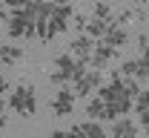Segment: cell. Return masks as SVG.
<instances>
[{
	"instance_id": "22",
	"label": "cell",
	"mask_w": 149,
	"mask_h": 138,
	"mask_svg": "<svg viewBox=\"0 0 149 138\" xmlns=\"http://www.w3.org/2000/svg\"><path fill=\"white\" fill-rule=\"evenodd\" d=\"M49 138H74L72 132H69V130H52V135Z\"/></svg>"
},
{
	"instance_id": "20",
	"label": "cell",
	"mask_w": 149,
	"mask_h": 138,
	"mask_svg": "<svg viewBox=\"0 0 149 138\" xmlns=\"http://www.w3.org/2000/svg\"><path fill=\"white\" fill-rule=\"evenodd\" d=\"M129 18H135V9H120V12L115 15V23H118V26H123Z\"/></svg>"
},
{
	"instance_id": "4",
	"label": "cell",
	"mask_w": 149,
	"mask_h": 138,
	"mask_svg": "<svg viewBox=\"0 0 149 138\" xmlns=\"http://www.w3.org/2000/svg\"><path fill=\"white\" fill-rule=\"evenodd\" d=\"M9 106L17 112L20 118H32L35 115V109H37V92H35V86L32 83H17L15 89H12V95H9Z\"/></svg>"
},
{
	"instance_id": "9",
	"label": "cell",
	"mask_w": 149,
	"mask_h": 138,
	"mask_svg": "<svg viewBox=\"0 0 149 138\" xmlns=\"http://www.w3.org/2000/svg\"><path fill=\"white\" fill-rule=\"evenodd\" d=\"M115 55H118V52H115L112 46H106L103 40H97V46H95V55H92V60H89V66H95V69L100 72L103 66H109L112 60H115Z\"/></svg>"
},
{
	"instance_id": "24",
	"label": "cell",
	"mask_w": 149,
	"mask_h": 138,
	"mask_svg": "<svg viewBox=\"0 0 149 138\" xmlns=\"http://www.w3.org/2000/svg\"><path fill=\"white\" fill-rule=\"evenodd\" d=\"M141 127L149 132V112H143V115H141Z\"/></svg>"
},
{
	"instance_id": "2",
	"label": "cell",
	"mask_w": 149,
	"mask_h": 138,
	"mask_svg": "<svg viewBox=\"0 0 149 138\" xmlns=\"http://www.w3.org/2000/svg\"><path fill=\"white\" fill-rule=\"evenodd\" d=\"M74 15H77V12H74L72 6H66V3H55L52 18L37 20V40H40V43H49L57 32H66V29H69V20H74Z\"/></svg>"
},
{
	"instance_id": "11",
	"label": "cell",
	"mask_w": 149,
	"mask_h": 138,
	"mask_svg": "<svg viewBox=\"0 0 149 138\" xmlns=\"http://www.w3.org/2000/svg\"><path fill=\"white\" fill-rule=\"evenodd\" d=\"M112 138H138V124L132 118H118L112 124Z\"/></svg>"
},
{
	"instance_id": "12",
	"label": "cell",
	"mask_w": 149,
	"mask_h": 138,
	"mask_svg": "<svg viewBox=\"0 0 149 138\" xmlns=\"http://www.w3.org/2000/svg\"><path fill=\"white\" fill-rule=\"evenodd\" d=\"M23 58V46H15V43H3L0 46V66H15Z\"/></svg>"
},
{
	"instance_id": "1",
	"label": "cell",
	"mask_w": 149,
	"mask_h": 138,
	"mask_svg": "<svg viewBox=\"0 0 149 138\" xmlns=\"http://www.w3.org/2000/svg\"><path fill=\"white\" fill-rule=\"evenodd\" d=\"M89 63H83V60H77L72 52H63V55H57L55 58V69L49 72V81L57 83V86H66V83H74V81H80L89 69H86Z\"/></svg>"
},
{
	"instance_id": "23",
	"label": "cell",
	"mask_w": 149,
	"mask_h": 138,
	"mask_svg": "<svg viewBox=\"0 0 149 138\" xmlns=\"http://www.w3.org/2000/svg\"><path fill=\"white\" fill-rule=\"evenodd\" d=\"M149 46V38L146 35H143V32H141V35H138V49H141V52H143V49H146Z\"/></svg>"
},
{
	"instance_id": "25",
	"label": "cell",
	"mask_w": 149,
	"mask_h": 138,
	"mask_svg": "<svg viewBox=\"0 0 149 138\" xmlns=\"http://www.w3.org/2000/svg\"><path fill=\"white\" fill-rule=\"evenodd\" d=\"M0 115H6V104H3V98H0Z\"/></svg>"
},
{
	"instance_id": "26",
	"label": "cell",
	"mask_w": 149,
	"mask_h": 138,
	"mask_svg": "<svg viewBox=\"0 0 149 138\" xmlns=\"http://www.w3.org/2000/svg\"><path fill=\"white\" fill-rule=\"evenodd\" d=\"M0 130H6V115H0Z\"/></svg>"
},
{
	"instance_id": "19",
	"label": "cell",
	"mask_w": 149,
	"mask_h": 138,
	"mask_svg": "<svg viewBox=\"0 0 149 138\" xmlns=\"http://www.w3.org/2000/svg\"><path fill=\"white\" fill-rule=\"evenodd\" d=\"M135 112H138V115L149 112V89H143V92H141V98L135 101Z\"/></svg>"
},
{
	"instance_id": "13",
	"label": "cell",
	"mask_w": 149,
	"mask_h": 138,
	"mask_svg": "<svg viewBox=\"0 0 149 138\" xmlns=\"http://www.w3.org/2000/svg\"><path fill=\"white\" fill-rule=\"evenodd\" d=\"M109 20H100V18H92V15H89V26H86V35H89V38L92 40H103L106 38V32H109Z\"/></svg>"
},
{
	"instance_id": "7",
	"label": "cell",
	"mask_w": 149,
	"mask_h": 138,
	"mask_svg": "<svg viewBox=\"0 0 149 138\" xmlns=\"http://www.w3.org/2000/svg\"><path fill=\"white\" fill-rule=\"evenodd\" d=\"M95 46H97V40H92L89 35H74L72 43H69V52H72L77 60H83V63H89L95 55Z\"/></svg>"
},
{
	"instance_id": "18",
	"label": "cell",
	"mask_w": 149,
	"mask_h": 138,
	"mask_svg": "<svg viewBox=\"0 0 149 138\" xmlns=\"http://www.w3.org/2000/svg\"><path fill=\"white\" fill-rule=\"evenodd\" d=\"M138 63H141V72H138V81L149 78V46L141 52V58H138Z\"/></svg>"
},
{
	"instance_id": "16",
	"label": "cell",
	"mask_w": 149,
	"mask_h": 138,
	"mask_svg": "<svg viewBox=\"0 0 149 138\" xmlns=\"http://www.w3.org/2000/svg\"><path fill=\"white\" fill-rule=\"evenodd\" d=\"M92 18H100V20H109V23H115V12H112V6H106V3H95Z\"/></svg>"
},
{
	"instance_id": "17",
	"label": "cell",
	"mask_w": 149,
	"mask_h": 138,
	"mask_svg": "<svg viewBox=\"0 0 149 138\" xmlns=\"http://www.w3.org/2000/svg\"><path fill=\"white\" fill-rule=\"evenodd\" d=\"M123 89H126V95H129L132 101H138V98H141V92H143L138 78H123Z\"/></svg>"
},
{
	"instance_id": "3",
	"label": "cell",
	"mask_w": 149,
	"mask_h": 138,
	"mask_svg": "<svg viewBox=\"0 0 149 138\" xmlns=\"http://www.w3.org/2000/svg\"><path fill=\"white\" fill-rule=\"evenodd\" d=\"M9 9H12V18H9V26H6V32H9V38H37V20L23 9V3H9Z\"/></svg>"
},
{
	"instance_id": "6",
	"label": "cell",
	"mask_w": 149,
	"mask_h": 138,
	"mask_svg": "<svg viewBox=\"0 0 149 138\" xmlns=\"http://www.w3.org/2000/svg\"><path fill=\"white\" fill-rule=\"evenodd\" d=\"M72 109H74V89L72 86H60L55 92V98H52V112L57 118H63V115H72Z\"/></svg>"
},
{
	"instance_id": "14",
	"label": "cell",
	"mask_w": 149,
	"mask_h": 138,
	"mask_svg": "<svg viewBox=\"0 0 149 138\" xmlns=\"http://www.w3.org/2000/svg\"><path fill=\"white\" fill-rule=\"evenodd\" d=\"M86 115H92V121H103V118H106V104L97 98V95L89 98V101H86Z\"/></svg>"
},
{
	"instance_id": "8",
	"label": "cell",
	"mask_w": 149,
	"mask_h": 138,
	"mask_svg": "<svg viewBox=\"0 0 149 138\" xmlns=\"http://www.w3.org/2000/svg\"><path fill=\"white\" fill-rule=\"evenodd\" d=\"M74 138H106V130L97 124V121H80L69 130Z\"/></svg>"
},
{
	"instance_id": "5",
	"label": "cell",
	"mask_w": 149,
	"mask_h": 138,
	"mask_svg": "<svg viewBox=\"0 0 149 138\" xmlns=\"http://www.w3.org/2000/svg\"><path fill=\"white\" fill-rule=\"evenodd\" d=\"M100 86H103V75H100L97 69H89L80 81H74L72 89H74V95H80V98L89 101L92 95H97V92H100Z\"/></svg>"
},
{
	"instance_id": "21",
	"label": "cell",
	"mask_w": 149,
	"mask_h": 138,
	"mask_svg": "<svg viewBox=\"0 0 149 138\" xmlns=\"http://www.w3.org/2000/svg\"><path fill=\"white\" fill-rule=\"evenodd\" d=\"M12 89H15V86L3 78V69H0V98H3V92H9V95H12Z\"/></svg>"
},
{
	"instance_id": "15",
	"label": "cell",
	"mask_w": 149,
	"mask_h": 138,
	"mask_svg": "<svg viewBox=\"0 0 149 138\" xmlns=\"http://www.w3.org/2000/svg\"><path fill=\"white\" fill-rule=\"evenodd\" d=\"M138 72H141V63H138V58H129L120 63V69H118V75L120 78H138Z\"/></svg>"
},
{
	"instance_id": "10",
	"label": "cell",
	"mask_w": 149,
	"mask_h": 138,
	"mask_svg": "<svg viewBox=\"0 0 149 138\" xmlns=\"http://www.w3.org/2000/svg\"><path fill=\"white\" fill-rule=\"evenodd\" d=\"M103 43H106V46H112V49L118 52L120 46H126V43H129V32H126L123 26L112 23V26H109V32H106V38H103Z\"/></svg>"
}]
</instances>
